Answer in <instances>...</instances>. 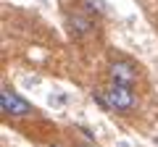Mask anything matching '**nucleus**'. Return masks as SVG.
<instances>
[{"mask_svg":"<svg viewBox=\"0 0 158 147\" xmlns=\"http://www.w3.org/2000/svg\"><path fill=\"white\" fill-rule=\"evenodd\" d=\"M95 100L100 102L106 110H113V113H132L137 108V95L135 89H129V87H121V84H111L108 81V87L103 92H95Z\"/></svg>","mask_w":158,"mask_h":147,"instance_id":"1","label":"nucleus"},{"mask_svg":"<svg viewBox=\"0 0 158 147\" xmlns=\"http://www.w3.org/2000/svg\"><path fill=\"white\" fill-rule=\"evenodd\" d=\"M106 74H108L111 84H121V87H129V89H135L140 84V68H137V63L132 58H124V55L111 58Z\"/></svg>","mask_w":158,"mask_h":147,"instance_id":"2","label":"nucleus"},{"mask_svg":"<svg viewBox=\"0 0 158 147\" xmlns=\"http://www.w3.org/2000/svg\"><path fill=\"white\" fill-rule=\"evenodd\" d=\"M66 26L69 32H71V37H77V40H85V37H90L92 32H95V16H90L87 11H82V8H71V11H66Z\"/></svg>","mask_w":158,"mask_h":147,"instance_id":"3","label":"nucleus"},{"mask_svg":"<svg viewBox=\"0 0 158 147\" xmlns=\"http://www.w3.org/2000/svg\"><path fill=\"white\" fill-rule=\"evenodd\" d=\"M0 108H3V113H6V116H13V118H21V116H34V108L29 105L21 95L11 92L8 87H3V92H0Z\"/></svg>","mask_w":158,"mask_h":147,"instance_id":"4","label":"nucleus"},{"mask_svg":"<svg viewBox=\"0 0 158 147\" xmlns=\"http://www.w3.org/2000/svg\"><path fill=\"white\" fill-rule=\"evenodd\" d=\"M79 8L90 16H103L106 13V0H79Z\"/></svg>","mask_w":158,"mask_h":147,"instance_id":"5","label":"nucleus"},{"mask_svg":"<svg viewBox=\"0 0 158 147\" xmlns=\"http://www.w3.org/2000/svg\"><path fill=\"white\" fill-rule=\"evenodd\" d=\"M74 147H92V145H74Z\"/></svg>","mask_w":158,"mask_h":147,"instance_id":"6","label":"nucleus"}]
</instances>
